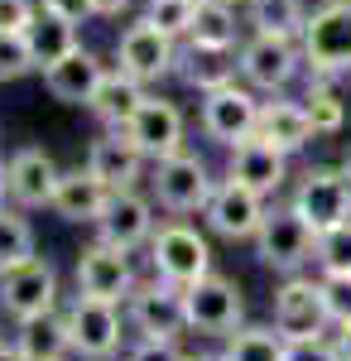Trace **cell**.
<instances>
[{
    "label": "cell",
    "mask_w": 351,
    "mask_h": 361,
    "mask_svg": "<svg viewBox=\"0 0 351 361\" xmlns=\"http://www.w3.org/2000/svg\"><path fill=\"white\" fill-rule=\"evenodd\" d=\"M308 78H342L351 73V0H323L308 10V25L298 34Z\"/></svg>",
    "instance_id": "obj_1"
},
{
    "label": "cell",
    "mask_w": 351,
    "mask_h": 361,
    "mask_svg": "<svg viewBox=\"0 0 351 361\" xmlns=\"http://www.w3.org/2000/svg\"><path fill=\"white\" fill-rule=\"evenodd\" d=\"M178 54H183V39H173L168 29H159L149 15H140L121 29L116 39V63L121 73L140 78L144 87L164 82V78H178Z\"/></svg>",
    "instance_id": "obj_2"
},
{
    "label": "cell",
    "mask_w": 351,
    "mask_h": 361,
    "mask_svg": "<svg viewBox=\"0 0 351 361\" xmlns=\"http://www.w3.org/2000/svg\"><path fill=\"white\" fill-rule=\"evenodd\" d=\"M154 197H159L164 212H178V217H188V212H207V202L216 193V178H212V164L202 159V154H192V149H178V154H168L154 164Z\"/></svg>",
    "instance_id": "obj_3"
},
{
    "label": "cell",
    "mask_w": 351,
    "mask_h": 361,
    "mask_svg": "<svg viewBox=\"0 0 351 361\" xmlns=\"http://www.w3.org/2000/svg\"><path fill=\"white\" fill-rule=\"evenodd\" d=\"M289 207H294V212L313 226L318 236H323V231H332V226H342V222H351V178H347V169L313 164L294 183Z\"/></svg>",
    "instance_id": "obj_4"
},
{
    "label": "cell",
    "mask_w": 351,
    "mask_h": 361,
    "mask_svg": "<svg viewBox=\"0 0 351 361\" xmlns=\"http://www.w3.org/2000/svg\"><path fill=\"white\" fill-rule=\"evenodd\" d=\"M241 58V82L265 92V97H279L289 92L294 78L303 73V49L298 39H279V34H245V44L236 49Z\"/></svg>",
    "instance_id": "obj_5"
},
{
    "label": "cell",
    "mask_w": 351,
    "mask_h": 361,
    "mask_svg": "<svg viewBox=\"0 0 351 361\" xmlns=\"http://www.w3.org/2000/svg\"><path fill=\"white\" fill-rule=\"evenodd\" d=\"M313 250H318V231L303 222L289 202L284 207L274 202L265 212V222H260V231H255V255L279 275H298L313 260Z\"/></svg>",
    "instance_id": "obj_6"
},
{
    "label": "cell",
    "mask_w": 351,
    "mask_h": 361,
    "mask_svg": "<svg viewBox=\"0 0 351 361\" xmlns=\"http://www.w3.org/2000/svg\"><path fill=\"white\" fill-rule=\"evenodd\" d=\"M149 260H154V275L168 279V284H178V289H188V284H197L202 275H212V246H207V236L188 222L159 226L154 241H149Z\"/></svg>",
    "instance_id": "obj_7"
},
{
    "label": "cell",
    "mask_w": 351,
    "mask_h": 361,
    "mask_svg": "<svg viewBox=\"0 0 351 361\" xmlns=\"http://www.w3.org/2000/svg\"><path fill=\"white\" fill-rule=\"evenodd\" d=\"M260 130V92L245 82L216 87L202 97V135L216 140L221 149H236Z\"/></svg>",
    "instance_id": "obj_8"
},
{
    "label": "cell",
    "mask_w": 351,
    "mask_h": 361,
    "mask_svg": "<svg viewBox=\"0 0 351 361\" xmlns=\"http://www.w3.org/2000/svg\"><path fill=\"white\" fill-rule=\"evenodd\" d=\"M183 308H188V328L207 337H231L245 318L241 284L226 275H202L197 284L183 289Z\"/></svg>",
    "instance_id": "obj_9"
},
{
    "label": "cell",
    "mask_w": 351,
    "mask_h": 361,
    "mask_svg": "<svg viewBox=\"0 0 351 361\" xmlns=\"http://www.w3.org/2000/svg\"><path fill=\"white\" fill-rule=\"evenodd\" d=\"M68 333H73V352L87 361H111L121 352V313L106 299H92V294H78L68 304Z\"/></svg>",
    "instance_id": "obj_10"
},
{
    "label": "cell",
    "mask_w": 351,
    "mask_h": 361,
    "mask_svg": "<svg viewBox=\"0 0 351 361\" xmlns=\"http://www.w3.org/2000/svg\"><path fill=\"white\" fill-rule=\"evenodd\" d=\"M78 294L106 299V304H125V299L135 294L130 250L106 246V241H92V246L78 255Z\"/></svg>",
    "instance_id": "obj_11"
},
{
    "label": "cell",
    "mask_w": 351,
    "mask_h": 361,
    "mask_svg": "<svg viewBox=\"0 0 351 361\" xmlns=\"http://www.w3.org/2000/svg\"><path fill=\"white\" fill-rule=\"evenodd\" d=\"M58 304V270L54 260H29V265H15L0 275V308L25 323V318H39V313H54Z\"/></svg>",
    "instance_id": "obj_12"
},
{
    "label": "cell",
    "mask_w": 351,
    "mask_h": 361,
    "mask_svg": "<svg viewBox=\"0 0 351 361\" xmlns=\"http://www.w3.org/2000/svg\"><path fill=\"white\" fill-rule=\"evenodd\" d=\"M125 318L140 337H178L188 328V308H183V289L154 279V284H135V294L125 299Z\"/></svg>",
    "instance_id": "obj_13"
},
{
    "label": "cell",
    "mask_w": 351,
    "mask_h": 361,
    "mask_svg": "<svg viewBox=\"0 0 351 361\" xmlns=\"http://www.w3.org/2000/svg\"><path fill=\"white\" fill-rule=\"evenodd\" d=\"M327 323H332V313L323 299V279H284V289L274 294V328L284 337H323Z\"/></svg>",
    "instance_id": "obj_14"
},
{
    "label": "cell",
    "mask_w": 351,
    "mask_h": 361,
    "mask_svg": "<svg viewBox=\"0 0 351 361\" xmlns=\"http://www.w3.org/2000/svg\"><path fill=\"white\" fill-rule=\"evenodd\" d=\"M265 212H270V207H265V197L255 193V188H245L236 178H221L202 217H207V226H212L216 236H226V241H255Z\"/></svg>",
    "instance_id": "obj_15"
},
{
    "label": "cell",
    "mask_w": 351,
    "mask_h": 361,
    "mask_svg": "<svg viewBox=\"0 0 351 361\" xmlns=\"http://www.w3.org/2000/svg\"><path fill=\"white\" fill-rule=\"evenodd\" d=\"M5 173H10V202L15 207H54V193H58V178H63V169L49 149H39V145H25V149H15L10 159H5Z\"/></svg>",
    "instance_id": "obj_16"
},
{
    "label": "cell",
    "mask_w": 351,
    "mask_h": 361,
    "mask_svg": "<svg viewBox=\"0 0 351 361\" xmlns=\"http://www.w3.org/2000/svg\"><path fill=\"white\" fill-rule=\"evenodd\" d=\"M125 135L135 140L140 149H144V159H168V154H178V149H188V126H183V111L173 106V102H164V97H149L135 116H130V126H125Z\"/></svg>",
    "instance_id": "obj_17"
},
{
    "label": "cell",
    "mask_w": 351,
    "mask_h": 361,
    "mask_svg": "<svg viewBox=\"0 0 351 361\" xmlns=\"http://www.w3.org/2000/svg\"><path fill=\"white\" fill-rule=\"evenodd\" d=\"M106 73L111 68L101 63V54L78 44L68 58H58L54 68H44V87L63 106H92V97H97V87L106 82Z\"/></svg>",
    "instance_id": "obj_18"
},
{
    "label": "cell",
    "mask_w": 351,
    "mask_h": 361,
    "mask_svg": "<svg viewBox=\"0 0 351 361\" xmlns=\"http://www.w3.org/2000/svg\"><path fill=\"white\" fill-rule=\"evenodd\" d=\"M154 202L135 188H121V193H111L106 212H101V222H97V241H106V246H121V250H135L144 241H154Z\"/></svg>",
    "instance_id": "obj_19"
},
{
    "label": "cell",
    "mask_w": 351,
    "mask_h": 361,
    "mask_svg": "<svg viewBox=\"0 0 351 361\" xmlns=\"http://www.w3.org/2000/svg\"><path fill=\"white\" fill-rule=\"evenodd\" d=\"M226 178L255 188L260 197H274L284 188V178H289V154L255 135V140H245V145H236V149H226Z\"/></svg>",
    "instance_id": "obj_20"
},
{
    "label": "cell",
    "mask_w": 351,
    "mask_h": 361,
    "mask_svg": "<svg viewBox=\"0 0 351 361\" xmlns=\"http://www.w3.org/2000/svg\"><path fill=\"white\" fill-rule=\"evenodd\" d=\"M87 169L106 183L111 193H121V188H135L140 183V173H144V149H140L125 130H101V135L92 140V149H87Z\"/></svg>",
    "instance_id": "obj_21"
},
{
    "label": "cell",
    "mask_w": 351,
    "mask_h": 361,
    "mask_svg": "<svg viewBox=\"0 0 351 361\" xmlns=\"http://www.w3.org/2000/svg\"><path fill=\"white\" fill-rule=\"evenodd\" d=\"M260 140H270L274 149H284V154H298V149H308L318 130H313V121H308V106H303V97H265L260 102Z\"/></svg>",
    "instance_id": "obj_22"
},
{
    "label": "cell",
    "mask_w": 351,
    "mask_h": 361,
    "mask_svg": "<svg viewBox=\"0 0 351 361\" xmlns=\"http://www.w3.org/2000/svg\"><path fill=\"white\" fill-rule=\"evenodd\" d=\"M111 202V188L92 173V169H68L63 178H58V193H54V212L63 222H101V212H106Z\"/></svg>",
    "instance_id": "obj_23"
},
{
    "label": "cell",
    "mask_w": 351,
    "mask_h": 361,
    "mask_svg": "<svg viewBox=\"0 0 351 361\" xmlns=\"http://www.w3.org/2000/svg\"><path fill=\"white\" fill-rule=\"evenodd\" d=\"M178 78H183V87H192L197 97H207L216 87L241 82V58H236V49L183 44V54H178Z\"/></svg>",
    "instance_id": "obj_24"
},
{
    "label": "cell",
    "mask_w": 351,
    "mask_h": 361,
    "mask_svg": "<svg viewBox=\"0 0 351 361\" xmlns=\"http://www.w3.org/2000/svg\"><path fill=\"white\" fill-rule=\"evenodd\" d=\"M144 102H149V87L140 82V78H130V73H121V68H111L106 82L97 87V97H92L87 111L101 121V130H125L130 116H135Z\"/></svg>",
    "instance_id": "obj_25"
},
{
    "label": "cell",
    "mask_w": 351,
    "mask_h": 361,
    "mask_svg": "<svg viewBox=\"0 0 351 361\" xmlns=\"http://www.w3.org/2000/svg\"><path fill=\"white\" fill-rule=\"evenodd\" d=\"M183 44H202V49H241L245 44V10L231 0H197V20Z\"/></svg>",
    "instance_id": "obj_26"
},
{
    "label": "cell",
    "mask_w": 351,
    "mask_h": 361,
    "mask_svg": "<svg viewBox=\"0 0 351 361\" xmlns=\"http://www.w3.org/2000/svg\"><path fill=\"white\" fill-rule=\"evenodd\" d=\"M20 352L25 361H63L73 352V333H68V318H58V313H39V318H25L20 323Z\"/></svg>",
    "instance_id": "obj_27"
},
{
    "label": "cell",
    "mask_w": 351,
    "mask_h": 361,
    "mask_svg": "<svg viewBox=\"0 0 351 361\" xmlns=\"http://www.w3.org/2000/svg\"><path fill=\"white\" fill-rule=\"evenodd\" d=\"M245 25L250 34H279V39H298L308 25V0H245Z\"/></svg>",
    "instance_id": "obj_28"
},
{
    "label": "cell",
    "mask_w": 351,
    "mask_h": 361,
    "mask_svg": "<svg viewBox=\"0 0 351 361\" xmlns=\"http://www.w3.org/2000/svg\"><path fill=\"white\" fill-rule=\"evenodd\" d=\"M25 34H29V44H34L39 73H44V68H54L58 58H68V54L82 44V39H78V25H68L63 15H49L44 5H39V20H34Z\"/></svg>",
    "instance_id": "obj_29"
},
{
    "label": "cell",
    "mask_w": 351,
    "mask_h": 361,
    "mask_svg": "<svg viewBox=\"0 0 351 361\" xmlns=\"http://www.w3.org/2000/svg\"><path fill=\"white\" fill-rule=\"evenodd\" d=\"M303 106H308V121H313L318 140H323V135H342V126H347V102L337 97L332 78H308Z\"/></svg>",
    "instance_id": "obj_30"
},
{
    "label": "cell",
    "mask_w": 351,
    "mask_h": 361,
    "mask_svg": "<svg viewBox=\"0 0 351 361\" xmlns=\"http://www.w3.org/2000/svg\"><path fill=\"white\" fill-rule=\"evenodd\" d=\"M289 352V337L279 328H236L231 342H226V361H284Z\"/></svg>",
    "instance_id": "obj_31"
},
{
    "label": "cell",
    "mask_w": 351,
    "mask_h": 361,
    "mask_svg": "<svg viewBox=\"0 0 351 361\" xmlns=\"http://www.w3.org/2000/svg\"><path fill=\"white\" fill-rule=\"evenodd\" d=\"M29 260H34V231L20 212H10L0 202V275L15 265H29Z\"/></svg>",
    "instance_id": "obj_32"
},
{
    "label": "cell",
    "mask_w": 351,
    "mask_h": 361,
    "mask_svg": "<svg viewBox=\"0 0 351 361\" xmlns=\"http://www.w3.org/2000/svg\"><path fill=\"white\" fill-rule=\"evenodd\" d=\"M29 73H39V58L25 29H0V82H20Z\"/></svg>",
    "instance_id": "obj_33"
},
{
    "label": "cell",
    "mask_w": 351,
    "mask_h": 361,
    "mask_svg": "<svg viewBox=\"0 0 351 361\" xmlns=\"http://www.w3.org/2000/svg\"><path fill=\"white\" fill-rule=\"evenodd\" d=\"M313 260H318L323 275H351V222L323 231V236H318V250H313Z\"/></svg>",
    "instance_id": "obj_34"
},
{
    "label": "cell",
    "mask_w": 351,
    "mask_h": 361,
    "mask_svg": "<svg viewBox=\"0 0 351 361\" xmlns=\"http://www.w3.org/2000/svg\"><path fill=\"white\" fill-rule=\"evenodd\" d=\"M144 15H149L159 29H168L173 39H188L192 20H197V0H149Z\"/></svg>",
    "instance_id": "obj_35"
},
{
    "label": "cell",
    "mask_w": 351,
    "mask_h": 361,
    "mask_svg": "<svg viewBox=\"0 0 351 361\" xmlns=\"http://www.w3.org/2000/svg\"><path fill=\"white\" fill-rule=\"evenodd\" d=\"M323 299L332 313V328L351 323V275H323Z\"/></svg>",
    "instance_id": "obj_36"
},
{
    "label": "cell",
    "mask_w": 351,
    "mask_h": 361,
    "mask_svg": "<svg viewBox=\"0 0 351 361\" xmlns=\"http://www.w3.org/2000/svg\"><path fill=\"white\" fill-rule=\"evenodd\" d=\"M125 361H188V357L178 352V337H140V347H130Z\"/></svg>",
    "instance_id": "obj_37"
},
{
    "label": "cell",
    "mask_w": 351,
    "mask_h": 361,
    "mask_svg": "<svg viewBox=\"0 0 351 361\" xmlns=\"http://www.w3.org/2000/svg\"><path fill=\"white\" fill-rule=\"evenodd\" d=\"M284 361H337V352H332L327 337H289Z\"/></svg>",
    "instance_id": "obj_38"
},
{
    "label": "cell",
    "mask_w": 351,
    "mask_h": 361,
    "mask_svg": "<svg viewBox=\"0 0 351 361\" xmlns=\"http://www.w3.org/2000/svg\"><path fill=\"white\" fill-rule=\"evenodd\" d=\"M39 20V0H0V29H29Z\"/></svg>",
    "instance_id": "obj_39"
},
{
    "label": "cell",
    "mask_w": 351,
    "mask_h": 361,
    "mask_svg": "<svg viewBox=\"0 0 351 361\" xmlns=\"http://www.w3.org/2000/svg\"><path fill=\"white\" fill-rule=\"evenodd\" d=\"M39 5H44L49 15H63L68 25H87V20L97 15V5H92V0H39Z\"/></svg>",
    "instance_id": "obj_40"
},
{
    "label": "cell",
    "mask_w": 351,
    "mask_h": 361,
    "mask_svg": "<svg viewBox=\"0 0 351 361\" xmlns=\"http://www.w3.org/2000/svg\"><path fill=\"white\" fill-rule=\"evenodd\" d=\"M92 5H97V20H121V15H130L135 0H92Z\"/></svg>",
    "instance_id": "obj_41"
},
{
    "label": "cell",
    "mask_w": 351,
    "mask_h": 361,
    "mask_svg": "<svg viewBox=\"0 0 351 361\" xmlns=\"http://www.w3.org/2000/svg\"><path fill=\"white\" fill-rule=\"evenodd\" d=\"M332 352H337V361H351V323H337V333H332Z\"/></svg>",
    "instance_id": "obj_42"
},
{
    "label": "cell",
    "mask_w": 351,
    "mask_h": 361,
    "mask_svg": "<svg viewBox=\"0 0 351 361\" xmlns=\"http://www.w3.org/2000/svg\"><path fill=\"white\" fill-rule=\"evenodd\" d=\"M0 361H25V352H20V342H0Z\"/></svg>",
    "instance_id": "obj_43"
},
{
    "label": "cell",
    "mask_w": 351,
    "mask_h": 361,
    "mask_svg": "<svg viewBox=\"0 0 351 361\" xmlns=\"http://www.w3.org/2000/svg\"><path fill=\"white\" fill-rule=\"evenodd\" d=\"M10 197V173H5V159H0V202Z\"/></svg>",
    "instance_id": "obj_44"
},
{
    "label": "cell",
    "mask_w": 351,
    "mask_h": 361,
    "mask_svg": "<svg viewBox=\"0 0 351 361\" xmlns=\"http://www.w3.org/2000/svg\"><path fill=\"white\" fill-rule=\"evenodd\" d=\"M342 169H347V178H351V149H347V159H342Z\"/></svg>",
    "instance_id": "obj_45"
},
{
    "label": "cell",
    "mask_w": 351,
    "mask_h": 361,
    "mask_svg": "<svg viewBox=\"0 0 351 361\" xmlns=\"http://www.w3.org/2000/svg\"><path fill=\"white\" fill-rule=\"evenodd\" d=\"M188 361H226V357H188Z\"/></svg>",
    "instance_id": "obj_46"
},
{
    "label": "cell",
    "mask_w": 351,
    "mask_h": 361,
    "mask_svg": "<svg viewBox=\"0 0 351 361\" xmlns=\"http://www.w3.org/2000/svg\"><path fill=\"white\" fill-rule=\"evenodd\" d=\"M231 5H245V0H231Z\"/></svg>",
    "instance_id": "obj_47"
}]
</instances>
